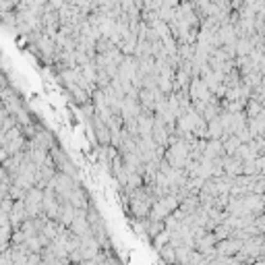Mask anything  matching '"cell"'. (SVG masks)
Returning a JSON list of instances; mask_svg holds the SVG:
<instances>
[{
  "label": "cell",
  "instance_id": "1",
  "mask_svg": "<svg viewBox=\"0 0 265 265\" xmlns=\"http://www.w3.org/2000/svg\"><path fill=\"white\" fill-rule=\"evenodd\" d=\"M178 197L176 195H166V197H160V199H155L153 203H151V209H149V220H160L164 222L166 217L174 212V209L178 207Z\"/></svg>",
  "mask_w": 265,
  "mask_h": 265
},
{
  "label": "cell",
  "instance_id": "2",
  "mask_svg": "<svg viewBox=\"0 0 265 265\" xmlns=\"http://www.w3.org/2000/svg\"><path fill=\"white\" fill-rule=\"evenodd\" d=\"M48 153H50V158H52V162H54V166H56V170L58 172H65V174H68L71 178H77L79 176V172H77V168L73 166V162H71V158L60 149V147L54 143L50 149H48Z\"/></svg>",
  "mask_w": 265,
  "mask_h": 265
},
{
  "label": "cell",
  "instance_id": "3",
  "mask_svg": "<svg viewBox=\"0 0 265 265\" xmlns=\"http://www.w3.org/2000/svg\"><path fill=\"white\" fill-rule=\"evenodd\" d=\"M42 197H44V191L42 189H37V186H31V189H27L25 197H23V205H25L27 217L42 215Z\"/></svg>",
  "mask_w": 265,
  "mask_h": 265
},
{
  "label": "cell",
  "instance_id": "4",
  "mask_svg": "<svg viewBox=\"0 0 265 265\" xmlns=\"http://www.w3.org/2000/svg\"><path fill=\"white\" fill-rule=\"evenodd\" d=\"M186 91H189L191 102H207L209 96H212V91H209V87L203 83L201 77H193L191 83H189V87H186Z\"/></svg>",
  "mask_w": 265,
  "mask_h": 265
},
{
  "label": "cell",
  "instance_id": "5",
  "mask_svg": "<svg viewBox=\"0 0 265 265\" xmlns=\"http://www.w3.org/2000/svg\"><path fill=\"white\" fill-rule=\"evenodd\" d=\"M243 247V240H238V238H222V240H215V253L217 255H224V257H234L238 253V248Z\"/></svg>",
  "mask_w": 265,
  "mask_h": 265
},
{
  "label": "cell",
  "instance_id": "6",
  "mask_svg": "<svg viewBox=\"0 0 265 265\" xmlns=\"http://www.w3.org/2000/svg\"><path fill=\"white\" fill-rule=\"evenodd\" d=\"M89 124H91V131L99 141V145H110V129H108V124L104 120H99L98 116H93L89 120Z\"/></svg>",
  "mask_w": 265,
  "mask_h": 265
},
{
  "label": "cell",
  "instance_id": "7",
  "mask_svg": "<svg viewBox=\"0 0 265 265\" xmlns=\"http://www.w3.org/2000/svg\"><path fill=\"white\" fill-rule=\"evenodd\" d=\"M66 87V91H68V96H71V99L75 104H79V106H83V104H87L89 102V93L85 91L83 87H79V85L77 83H68V85H65Z\"/></svg>",
  "mask_w": 265,
  "mask_h": 265
},
{
  "label": "cell",
  "instance_id": "8",
  "mask_svg": "<svg viewBox=\"0 0 265 265\" xmlns=\"http://www.w3.org/2000/svg\"><path fill=\"white\" fill-rule=\"evenodd\" d=\"M160 255H162V259L166 261L168 265H174V263H176V257H174V247L170 245V243H166L164 247H160Z\"/></svg>",
  "mask_w": 265,
  "mask_h": 265
},
{
  "label": "cell",
  "instance_id": "9",
  "mask_svg": "<svg viewBox=\"0 0 265 265\" xmlns=\"http://www.w3.org/2000/svg\"><path fill=\"white\" fill-rule=\"evenodd\" d=\"M112 48H116V46L108 40V37H99V40L96 42V54H106V52H110Z\"/></svg>",
  "mask_w": 265,
  "mask_h": 265
}]
</instances>
